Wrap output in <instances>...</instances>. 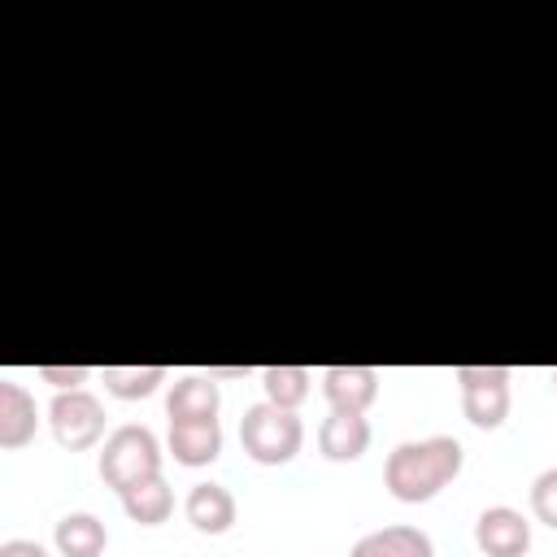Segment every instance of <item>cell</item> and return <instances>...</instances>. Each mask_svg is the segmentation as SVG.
<instances>
[{"instance_id": "obj_14", "label": "cell", "mask_w": 557, "mask_h": 557, "mask_svg": "<svg viewBox=\"0 0 557 557\" xmlns=\"http://www.w3.org/2000/svg\"><path fill=\"white\" fill-rule=\"evenodd\" d=\"M52 548H57L61 557H104L109 531H104V522H100L96 513L78 509V513L57 518V527H52Z\"/></svg>"}, {"instance_id": "obj_17", "label": "cell", "mask_w": 557, "mask_h": 557, "mask_svg": "<svg viewBox=\"0 0 557 557\" xmlns=\"http://www.w3.org/2000/svg\"><path fill=\"white\" fill-rule=\"evenodd\" d=\"M261 392L278 409H300L313 392V370H305V366H265L261 370Z\"/></svg>"}, {"instance_id": "obj_21", "label": "cell", "mask_w": 557, "mask_h": 557, "mask_svg": "<svg viewBox=\"0 0 557 557\" xmlns=\"http://www.w3.org/2000/svg\"><path fill=\"white\" fill-rule=\"evenodd\" d=\"M553 392H557V370H553Z\"/></svg>"}, {"instance_id": "obj_7", "label": "cell", "mask_w": 557, "mask_h": 557, "mask_svg": "<svg viewBox=\"0 0 557 557\" xmlns=\"http://www.w3.org/2000/svg\"><path fill=\"white\" fill-rule=\"evenodd\" d=\"M379 370L374 366H326L322 370V396L339 413H366L379 400Z\"/></svg>"}, {"instance_id": "obj_10", "label": "cell", "mask_w": 557, "mask_h": 557, "mask_svg": "<svg viewBox=\"0 0 557 557\" xmlns=\"http://www.w3.org/2000/svg\"><path fill=\"white\" fill-rule=\"evenodd\" d=\"M370 440H374V431H370V418L366 413H339V409H331L322 418V426H318V453L326 461H357V457H366Z\"/></svg>"}, {"instance_id": "obj_8", "label": "cell", "mask_w": 557, "mask_h": 557, "mask_svg": "<svg viewBox=\"0 0 557 557\" xmlns=\"http://www.w3.org/2000/svg\"><path fill=\"white\" fill-rule=\"evenodd\" d=\"M218 409H222L218 374H178L165 392L170 422H205V418H218Z\"/></svg>"}, {"instance_id": "obj_20", "label": "cell", "mask_w": 557, "mask_h": 557, "mask_svg": "<svg viewBox=\"0 0 557 557\" xmlns=\"http://www.w3.org/2000/svg\"><path fill=\"white\" fill-rule=\"evenodd\" d=\"M0 557H48V548L35 544V540H4L0 544Z\"/></svg>"}, {"instance_id": "obj_11", "label": "cell", "mask_w": 557, "mask_h": 557, "mask_svg": "<svg viewBox=\"0 0 557 557\" xmlns=\"http://www.w3.org/2000/svg\"><path fill=\"white\" fill-rule=\"evenodd\" d=\"M183 513H187V522L200 535H226L235 527V518H239V505H235L231 487H222V483H196L187 492V500H183Z\"/></svg>"}, {"instance_id": "obj_2", "label": "cell", "mask_w": 557, "mask_h": 557, "mask_svg": "<svg viewBox=\"0 0 557 557\" xmlns=\"http://www.w3.org/2000/svg\"><path fill=\"white\" fill-rule=\"evenodd\" d=\"M96 470H100L104 487L126 492V487L161 474V440L144 422H122L117 431L104 435L100 457H96Z\"/></svg>"}, {"instance_id": "obj_19", "label": "cell", "mask_w": 557, "mask_h": 557, "mask_svg": "<svg viewBox=\"0 0 557 557\" xmlns=\"http://www.w3.org/2000/svg\"><path fill=\"white\" fill-rule=\"evenodd\" d=\"M35 374H39L44 383H52L57 392H74V387L87 383L91 370H87V366H48V361H44V366H35Z\"/></svg>"}, {"instance_id": "obj_6", "label": "cell", "mask_w": 557, "mask_h": 557, "mask_svg": "<svg viewBox=\"0 0 557 557\" xmlns=\"http://www.w3.org/2000/svg\"><path fill=\"white\" fill-rule=\"evenodd\" d=\"M474 544L483 557H527L531 553V518L513 505H487L474 518Z\"/></svg>"}, {"instance_id": "obj_4", "label": "cell", "mask_w": 557, "mask_h": 557, "mask_svg": "<svg viewBox=\"0 0 557 557\" xmlns=\"http://www.w3.org/2000/svg\"><path fill=\"white\" fill-rule=\"evenodd\" d=\"M457 387H461V413L470 426L479 431H496L505 426L509 418V405H513V374L505 366H457Z\"/></svg>"}, {"instance_id": "obj_1", "label": "cell", "mask_w": 557, "mask_h": 557, "mask_svg": "<svg viewBox=\"0 0 557 557\" xmlns=\"http://www.w3.org/2000/svg\"><path fill=\"white\" fill-rule=\"evenodd\" d=\"M466 466V448L453 435H422V440H400L387 461H383V487L400 505H422L435 500Z\"/></svg>"}, {"instance_id": "obj_5", "label": "cell", "mask_w": 557, "mask_h": 557, "mask_svg": "<svg viewBox=\"0 0 557 557\" xmlns=\"http://www.w3.org/2000/svg\"><path fill=\"white\" fill-rule=\"evenodd\" d=\"M104 405L87 392V387H74V392H57L52 405H48V431L52 440L65 448V453H87L104 440Z\"/></svg>"}, {"instance_id": "obj_15", "label": "cell", "mask_w": 557, "mask_h": 557, "mask_svg": "<svg viewBox=\"0 0 557 557\" xmlns=\"http://www.w3.org/2000/svg\"><path fill=\"white\" fill-rule=\"evenodd\" d=\"M117 500H122V513L131 522H139V527H161L174 513V492H170V483L161 474H152V479L117 492Z\"/></svg>"}, {"instance_id": "obj_12", "label": "cell", "mask_w": 557, "mask_h": 557, "mask_svg": "<svg viewBox=\"0 0 557 557\" xmlns=\"http://www.w3.org/2000/svg\"><path fill=\"white\" fill-rule=\"evenodd\" d=\"M348 557H435V544L422 527H409V522H392V527H379V531H366Z\"/></svg>"}, {"instance_id": "obj_3", "label": "cell", "mask_w": 557, "mask_h": 557, "mask_svg": "<svg viewBox=\"0 0 557 557\" xmlns=\"http://www.w3.org/2000/svg\"><path fill=\"white\" fill-rule=\"evenodd\" d=\"M239 444L257 466H287L305 448V422L296 409L257 400L239 418Z\"/></svg>"}, {"instance_id": "obj_16", "label": "cell", "mask_w": 557, "mask_h": 557, "mask_svg": "<svg viewBox=\"0 0 557 557\" xmlns=\"http://www.w3.org/2000/svg\"><path fill=\"white\" fill-rule=\"evenodd\" d=\"M100 379H104V392L117 400H148L170 379V370L165 366H100Z\"/></svg>"}, {"instance_id": "obj_9", "label": "cell", "mask_w": 557, "mask_h": 557, "mask_svg": "<svg viewBox=\"0 0 557 557\" xmlns=\"http://www.w3.org/2000/svg\"><path fill=\"white\" fill-rule=\"evenodd\" d=\"M165 448L178 466L187 470H200V466H213L222 457V422L218 418H205V422H170L165 431Z\"/></svg>"}, {"instance_id": "obj_18", "label": "cell", "mask_w": 557, "mask_h": 557, "mask_svg": "<svg viewBox=\"0 0 557 557\" xmlns=\"http://www.w3.org/2000/svg\"><path fill=\"white\" fill-rule=\"evenodd\" d=\"M531 513H535V522L557 531V466H548L531 479Z\"/></svg>"}, {"instance_id": "obj_13", "label": "cell", "mask_w": 557, "mask_h": 557, "mask_svg": "<svg viewBox=\"0 0 557 557\" xmlns=\"http://www.w3.org/2000/svg\"><path fill=\"white\" fill-rule=\"evenodd\" d=\"M35 431H39L35 396L22 383L0 379V448H26Z\"/></svg>"}]
</instances>
